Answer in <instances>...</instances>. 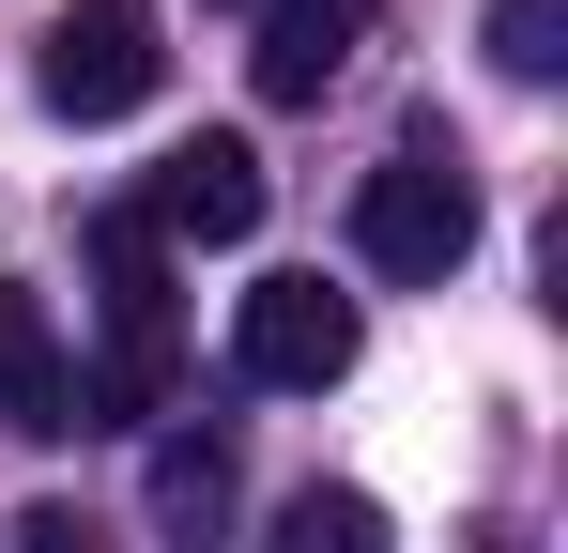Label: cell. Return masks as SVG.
Segmentation results:
<instances>
[{"mask_svg":"<svg viewBox=\"0 0 568 553\" xmlns=\"http://www.w3.org/2000/svg\"><path fill=\"white\" fill-rule=\"evenodd\" d=\"M354 262L399 276V292H446V276L476 262V170H462L446 123H415V139L354 184Z\"/></svg>","mask_w":568,"mask_h":553,"instance_id":"obj_1","label":"cell"},{"mask_svg":"<svg viewBox=\"0 0 568 553\" xmlns=\"http://www.w3.org/2000/svg\"><path fill=\"white\" fill-rule=\"evenodd\" d=\"M93 308H108L93 431H139V415L170 400V354H185V323H170V247H154L139 215H93Z\"/></svg>","mask_w":568,"mask_h":553,"instance_id":"obj_2","label":"cell"},{"mask_svg":"<svg viewBox=\"0 0 568 553\" xmlns=\"http://www.w3.org/2000/svg\"><path fill=\"white\" fill-rule=\"evenodd\" d=\"M31 92H47L62 123H123V108H154V92H170V31H154V0H78V16H47Z\"/></svg>","mask_w":568,"mask_h":553,"instance_id":"obj_3","label":"cell"},{"mask_svg":"<svg viewBox=\"0 0 568 553\" xmlns=\"http://www.w3.org/2000/svg\"><path fill=\"white\" fill-rule=\"evenodd\" d=\"M354 354H369V323H354V292H323V276H262V292L231 308V369L277 384V400H323Z\"/></svg>","mask_w":568,"mask_h":553,"instance_id":"obj_4","label":"cell"},{"mask_svg":"<svg viewBox=\"0 0 568 553\" xmlns=\"http://www.w3.org/2000/svg\"><path fill=\"white\" fill-rule=\"evenodd\" d=\"M0 431H31V446L93 431V369L62 354V323H47L31 276H0Z\"/></svg>","mask_w":568,"mask_h":553,"instance_id":"obj_5","label":"cell"},{"mask_svg":"<svg viewBox=\"0 0 568 553\" xmlns=\"http://www.w3.org/2000/svg\"><path fill=\"white\" fill-rule=\"evenodd\" d=\"M139 231H154V247H246V231H262V154H246V139H185V154L154 170V200H139Z\"/></svg>","mask_w":568,"mask_h":553,"instance_id":"obj_6","label":"cell"},{"mask_svg":"<svg viewBox=\"0 0 568 553\" xmlns=\"http://www.w3.org/2000/svg\"><path fill=\"white\" fill-rule=\"evenodd\" d=\"M354 47H369V0H262L246 78H262V108H323V92L354 78Z\"/></svg>","mask_w":568,"mask_h":553,"instance_id":"obj_7","label":"cell"},{"mask_svg":"<svg viewBox=\"0 0 568 553\" xmlns=\"http://www.w3.org/2000/svg\"><path fill=\"white\" fill-rule=\"evenodd\" d=\"M277 553H399V539H384L369 492H292V507H277Z\"/></svg>","mask_w":568,"mask_h":553,"instance_id":"obj_8","label":"cell"},{"mask_svg":"<svg viewBox=\"0 0 568 553\" xmlns=\"http://www.w3.org/2000/svg\"><path fill=\"white\" fill-rule=\"evenodd\" d=\"M568 62V0H491V78H554Z\"/></svg>","mask_w":568,"mask_h":553,"instance_id":"obj_9","label":"cell"},{"mask_svg":"<svg viewBox=\"0 0 568 553\" xmlns=\"http://www.w3.org/2000/svg\"><path fill=\"white\" fill-rule=\"evenodd\" d=\"M16 553H93V523H78V507H31V523H16Z\"/></svg>","mask_w":568,"mask_h":553,"instance_id":"obj_10","label":"cell"}]
</instances>
